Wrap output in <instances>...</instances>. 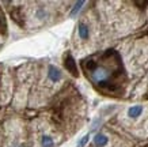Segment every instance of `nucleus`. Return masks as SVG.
Here are the masks:
<instances>
[{
    "mask_svg": "<svg viewBox=\"0 0 148 147\" xmlns=\"http://www.w3.org/2000/svg\"><path fill=\"white\" fill-rule=\"evenodd\" d=\"M80 67L95 89L106 95H122L126 86V72L121 56L114 49L83 59Z\"/></svg>",
    "mask_w": 148,
    "mask_h": 147,
    "instance_id": "1",
    "label": "nucleus"
},
{
    "mask_svg": "<svg viewBox=\"0 0 148 147\" xmlns=\"http://www.w3.org/2000/svg\"><path fill=\"white\" fill-rule=\"evenodd\" d=\"M64 66L67 68V71H69L73 76H79V72H77V66H76V61L75 59L72 57V55L68 53L64 59Z\"/></svg>",
    "mask_w": 148,
    "mask_h": 147,
    "instance_id": "2",
    "label": "nucleus"
},
{
    "mask_svg": "<svg viewBox=\"0 0 148 147\" xmlns=\"http://www.w3.org/2000/svg\"><path fill=\"white\" fill-rule=\"evenodd\" d=\"M48 78L52 82H58L61 79V71L57 67H54V66H49V68H48Z\"/></svg>",
    "mask_w": 148,
    "mask_h": 147,
    "instance_id": "3",
    "label": "nucleus"
},
{
    "mask_svg": "<svg viewBox=\"0 0 148 147\" xmlns=\"http://www.w3.org/2000/svg\"><path fill=\"white\" fill-rule=\"evenodd\" d=\"M141 113H143V106H140V105H135L128 109V116L130 119H137Z\"/></svg>",
    "mask_w": 148,
    "mask_h": 147,
    "instance_id": "4",
    "label": "nucleus"
},
{
    "mask_svg": "<svg viewBox=\"0 0 148 147\" xmlns=\"http://www.w3.org/2000/svg\"><path fill=\"white\" fill-rule=\"evenodd\" d=\"M109 142V138L106 136V135H103V134H97L95 135V138H94V143H95V146H98V147H103V146H106Z\"/></svg>",
    "mask_w": 148,
    "mask_h": 147,
    "instance_id": "5",
    "label": "nucleus"
},
{
    "mask_svg": "<svg viewBox=\"0 0 148 147\" xmlns=\"http://www.w3.org/2000/svg\"><path fill=\"white\" fill-rule=\"evenodd\" d=\"M77 31H79V37H80L82 40H87V38L90 37V30H88V26H87V25H84V23H80V25H79Z\"/></svg>",
    "mask_w": 148,
    "mask_h": 147,
    "instance_id": "6",
    "label": "nucleus"
},
{
    "mask_svg": "<svg viewBox=\"0 0 148 147\" xmlns=\"http://www.w3.org/2000/svg\"><path fill=\"white\" fill-rule=\"evenodd\" d=\"M83 6H84V1H83V0H80V1H76V3H75V6H73V8H72L71 12H69V17H71V18L76 17L77 12H79V11L82 10V7H83Z\"/></svg>",
    "mask_w": 148,
    "mask_h": 147,
    "instance_id": "7",
    "label": "nucleus"
},
{
    "mask_svg": "<svg viewBox=\"0 0 148 147\" xmlns=\"http://www.w3.org/2000/svg\"><path fill=\"white\" fill-rule=\"evenodd\" d=\"M41 143H42V147H53V144H54L53 139L50 138V136H48V135L42 136V140H41Z\"/></svg>",
    "mask_w": 148,
    "mask_h": 147,
    "instance_id": "8",
    "label": "nucleus"
},
{
    "mask_svg": "<svg viewBox=\"0 0 148 147\" xmlns=\"http://www.w3.org/2000/svg\"><path fill=\"white\" fill-rule=\"evenodd\" d=\"M36 15H37V18H40V19H44L48 15V12L45 11V8H42V7H40V8L37 10V12H36Z\"/></svg>",
    "mask_w": 148,
    "mask_h": 147,
    "instance_id": "9",
    "label": "nucleus"
},
{
    "mask_svg": "<svg viewBox=\"0 0 148 147\" xmlns=\"http://www.w3.org/2000/svg\"><path fill=\"white\" fill-rule=\"evenodd\" d=\"M88 139H90V135L87 134V135H84L83 138H82V140L79 142V147H83V146H86V143L88 142Z\"/></svg>",
    "mask_w": 148,
    "mask_h": 147,
    "instance_id": "10",
    "label": "nucleus"
},
{
    "mask_svg": "<svg viewBox=\"0 0 148 147\" xmlns=\"http://www.w3.org/2000/svg\"><path fill=\"white\" fill-rule=\"evenodd\" d=\"M135 4H136V6H141V8H143L144 6L148 4V1H135Z\"/></svg>",
    "mask_w": 148,
    "mask_h": 147,
    "instance_id": "11",
    "label": "nucleus"
},
{
    "mask_svg": "<svg viewBox=\"0 0 148 147\" xmlns=\"http://www.w3.org/2000/svg\"><path fill=\"white\" fill-rule=\"evenodd\" d=\"M1 27H5V26H4V21H3V14L0 12V30H1Z\"/></svg>",
    "mask_w": 148,
    "mask_h": 147,
    "instance_id": "12",
    "label": "nucleus"
}]
</instances>
